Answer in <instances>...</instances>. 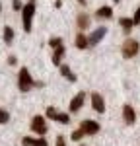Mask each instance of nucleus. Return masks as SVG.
Here are the masks:
<instances>
[{"instance_id":"nucleus-1","label":"nucleus","mask_w":140,"mask_h":146,"mask_svg":"<svg viewBox=\"0 0 140 146\" xmlns=\"http://www.w3.org/2000/svg\"><path fill=\"white\" fill-rule=\"evenodd\" d=\"M43 86H45V82L33 80L31 74H29V70L25 66L20 68V72H18V88H20V92H29L33 88H43Z\"/></svg>"},{"instance_id":"nucleus-2","label":"nucleus","mask_w":140,"mask_h":146,"mask_svg":"<svg viewBox=\"0 0 140 146\" xmlns=\"http://www.w3.org/2000/svg\"><path fill=\"white\" fill-rule=\"evenodd\" d=\"M33 16H35V0H29L27 4H23V8H22V23H23V31L25 33H31Z\"/></svg>"},{"instance_id":"nucleus-3","label":"nucleus","mask_w":140,"mask_h":146,"mask_svg":"<svg viewBox=\"0 0 140 146\" xmlns=\"http://www.w3.org/2000/svg\"><path fill=\"white\" fill-rule=\"evenodd\" d=\"M140 51V43L136 39H127L125 43H123V56L125 58H132V56H136Z\"/></svg>"},{"instance_id":"nucleus-4","label":"nucleus","mask_w":140,"mask_h":146,"mask_svg":"<svg viewBox=\"0 0 140 146\" xmlns=\"http://www.w3.org/2000/svg\"><path fill=\"white\" fill-rule=\"evenodd\" d=\"M31 131H33L37 136H45V135H47L45 117H41V115H35L33 119H31Z\"/></svg>"},{"instance_id":"nucleus-5","label":"nucleus","mask_w":140,"mask_h":146,"mask_svg":"<svg viewBox=\"0 0 140 146\" xmlns=\"http://www.w3.org/2000/svg\"><path fill=\"white\" fill-rule=\"evenodd\" d=\"M80 129L84 131L86 136H92V135H97V133H99V123L93 121V119H84L80 123Z\"/></svg>"},{"instance_id":"nucleus-6","label":"nucleus","mask_w":140,"mask_h":146,"mask_svg":"<svg viewBox=\"0 0 140 146\" xmlns=\"http://www.w3.org/2000/svg\"><path fill=\"white\" fill-rule=\"evenodd\" d=\"M47 117L53 119V121H58L60 125H68L70 123V115L68 113H60L58 109H55V107H49V109H47Z\"/></svg>"},{"instance_id":"nucleus-7","label":"nucleus","mask_w":140,"mask_h":146,"mask_svg":"<svg viewBox=\"0 0 140 146\" xmlns=\"http://www.w3.org/2000/svg\"><path fill=\"white\" fill-rule=\"evenodd\" d=\"M86 103V92H78L72 100H70V105H68V111L70 113H76L82 109V105Z\"/></svg>"},{"instance_id":"nucleus-8","label":"nucleus","mask_w":140,"mask_h":146,"mask_svg":"<svg viewBox=\"0 0 140 146\" xmlns=\"http://www.w3.org/2000/svg\"><path fill=\"white\" fill-rule=\"evenodd\" d=\"M105 35H107V27H97V29H93L92 33L88 35V41H90V47H95L97 43H101V39H103Z\"/></svg>"},{"instance_id":"nucleus-9","label":"nucleus","mask_w":140,"mask_h":146,"mask_svg":"<svg viewBox=\"0 0 140 146\" xmlns=\"http://www.w3.org/2000/svg\"><path fill=\"white\" fill-rule=\"evenodd\" d=\"M92 107L97 113H105V100L101 98V94H92Z\"/></svg>"},{"instance_id":"nucleus-10","label":"nucleus","mask_w":140,"mask_h":146,"mask_svg":"<svg viewBox=\"0 0 140 146\" xmlns=\"http://www.w3.org/2000/svg\"><path fill=\"white\" fill-rule=\"evenodd\" d=\"M123 119H125L127 125H134L136 123V113H134V109H132V105L125 103V107H123Z\"/></svg>"},{"instance_id":"nucleus-11","label":"nucleus","mask_w":140,"mask_h":146,"mask_svg":"<svg viewBox=\"0 0 140 146\" xmlns=\"http://www.w3.org/2000/svg\"><path fill=\"white\" fill-rule=\"evenodd\" d=\"M62 56H64V47L62 45L55 47V53H53V56H51V60H53L55 66H60V64H62Z\"/></svg>"},{"instance_id":"nucleus-12","label":"nucleus","mask_w":140,"mask_h":146,"mask_svg":"<svg viewBox=\"0 0 140 146\" xmlns=\"http://www.w3.org/2000/svg\"><path fill=\"white\" fill-rule=\"evenodd\" d=\"M95 16H97L99 20H109V18H113V10H111L109 6H101L99 10L95 12Z\"/></svg>"},{"instance_id":"nucleus-13","label":"nucleus","mask_w":140,"mask_h":146,"mask_svg":"<svg viewBox=\"0 0 140 146\" xmlns=\"http://www.w3.org/2000/svg\"><path fill=\"white\" fill-rule=\"evenodd\" d=\"M119 25L125 29V33H130V29L134 27V23H132V18H119Z\"/></svg>"},{"instance_id":"nucleus-14","label":"nucleus","mask_w":140,"mask_h":146,"mask_svg":"<svg viewBox=\"0 0 140 146\" xmlns=\"http://www.w3.org/2000/svg\"><path fill=\"white\" fill-rule=\"evenodd\" d=\"M76 23H78V29L84 31V29L90 25V16H88V14H80V16H78V20H76Z\"/></svg>"},{"instance_id":"nucleus-15","label":"nucleus","mask_w":140,"mask_h":146,"mask_svg":"<svg viewBox=\"0 0 140 146\" xmlns=\"http://www.w3.org/2000/svg\"><path fill=\"white\" fill-rule=\"evenodd\" d=\"M76 47H78V49H88V47H90V41H88V37L82 33V31L76 35Z\"/></svg>"},{"instance_id":"nucleus-16","label":"nucleus","mask_w":140,"mask_h":146,"mask_svg":"<svg viewBox=\"0 0 140 146\" xmlns=\"http://www.w3.org/2000/svg\"><path fill=\"white\" fill-rule=\"evenodd\" d=\"M60 74H62L66 80H70V82H76V76L72 74V70H70L68 64H60Z\"/></svg>"},{"instance_id":"nucleus-17","label":"nucleus","mask_w":140,"mask_h":146,"mask_svg":"<svg viewBox=\"0 0 140 146\" xmlns=\"http://www.w3.org/2000/svg\"><path fill=\"white\" fill-rule=\"evenodd\" d=\"M12 39H14V29H12L10 25H6L4 27V41L6 43H12Z\"/></svg>"},{"instance_id":"nucleus-18","label":"nucleus","mask_w":140,"mask_h":146,"mask_svg":"<svg viewBox=\"0 0 140 146\" xmlns=\"http://www.w3.org/2000/svg\"><path fill=\"white\" fill-rule=\"evenodd\" d=\"M8 121H10V113L4 111V109H0V125H2V123H8Z\"/></svg>"},{"instance_id":"nucleus-19","label":"nucleus","mask_w":140,"mask_h":146,"mask_svg":"<svg viewBox=\"0 0 140 146\" xmlns=\"http://www.w3.org/2000/svg\"><path fill=\"white\" fill-rule=\"evenodd\" d=\"M84 131H82V129H78V131H74V133H72V135H70V138H72V140H80V138H84Z\"/></svg>"},{"instance_id":"nucleus-20","label":"nucleus","mask_w":140,"mask_h":146,"mask_svg":"<svg viewBox=\"0 0 140 146\" xmlns=\"http://www.w3.org/2000/svg\"><path fill=\"white\" fill-rule=\"evenodd\" d=\"M49 45H51L53 49H55V47L62 45V39H60V37H51V39H49Z\"/></svg>"},{"instance_id":"nucleus-21","label":"nucleus","mask_w":140,"mask_h":146,"mask_svg":"<svg viewBox=\"0 0 140 146\" xmlns=\"http://www.w3.org/2000/svg\"><path fill=\"white\" fill-rule=\"evenodd\" d=\"M22 144L23 146H35V138H31V136H23V138H22Z\"/></svg>"},{"instance_id":"nucleus-22","label":"nucleus","mask_w":140,"mask_h":146,"mask_svg":"<svg viewBox=\"0 0 140 146\" xmlns=\"http://www.w3.org/2000/svg\"><path fill=\"white\" fill-rule=\"evenodd\" d=\"M35 146H47V140L43 136H37V138H35Z\"/></svg>"},{"instance_id":"nucleus-23","label":"nucleus","mask_w":140,"mask_h":146,"mask_svg":"<svg viewBox=\"0 0 140 146\" xmlns=\"http://www.w3.org/2000/svg\"><path fill=\"white\" fill-rule=\"evenodd\" d=\"M132 23H134V25H138L140 23V8L136 12H134V18H132Z\"/></svg>"},{"instance_id":"nucleus-24","label":"nucleus","mask_w":140,"mask_h":146,"mask_svg":"<svg viewBox=\"0 0 140 146\" xmlns=\"http://www.w3.org/2000/svg\"><path fill=\"white\" fill-rule=\"evenodd\" d=\"M12 6H14V10H22V8H23L20 0H14V2H12Z\"/></svg>"},{"instance_id":"nucleus-25","label":"nucleus","mask_w":140,"mask_h":146,"mask_svg":"<svg viewBox=\"0 0 140 146\" xmlns=\"http://www.w3.org/2000/svg\"><path fill=\"white\" fill-rule=\"evenodd\" d=\"M55 146H66V140H64V136H58L57 138V144Z\"/></svg>"},{"instance_id":"nucleus-26","label":"nucleus","mask_w":140,"mask_h":146,"mask_svg":"<svg viewBox=\"0 0 140 146\" xmlns=\"http://www.w3.org/2000/svg\"><path fill=\"white\" fill-rule=\"evenodd\" d=\"M8 62H10V64H16V62H18V58H16V56H10V58H8Z\"/></svg>"},{"instance_id":"nucleus-27","label":"nucleus","mask_w":140,"mask_h":146,"mask_svg":"<svg viewBox=\"0 0 140 146\" xmlns=\"http://www.w3.org/2000/svg\"><path fill=\"white\" fill-rule=\"evenodd\" d=\"M78 4H82V6H86V0H78Z\"/></svg>"},{"instance_id":"nucleus-28","label":"nucleus","mask_w":140,"mask_h":146,"mask_svg":"<svg viewBox=\"0 0 140 146\" xmlns=\"http://www.w3.org/2000/svg\"><path fill=\"white\" fill-rule=\"evenodd\" d=\"M113 2H121V0H113Z\"/></svg>"}]
</instances>
